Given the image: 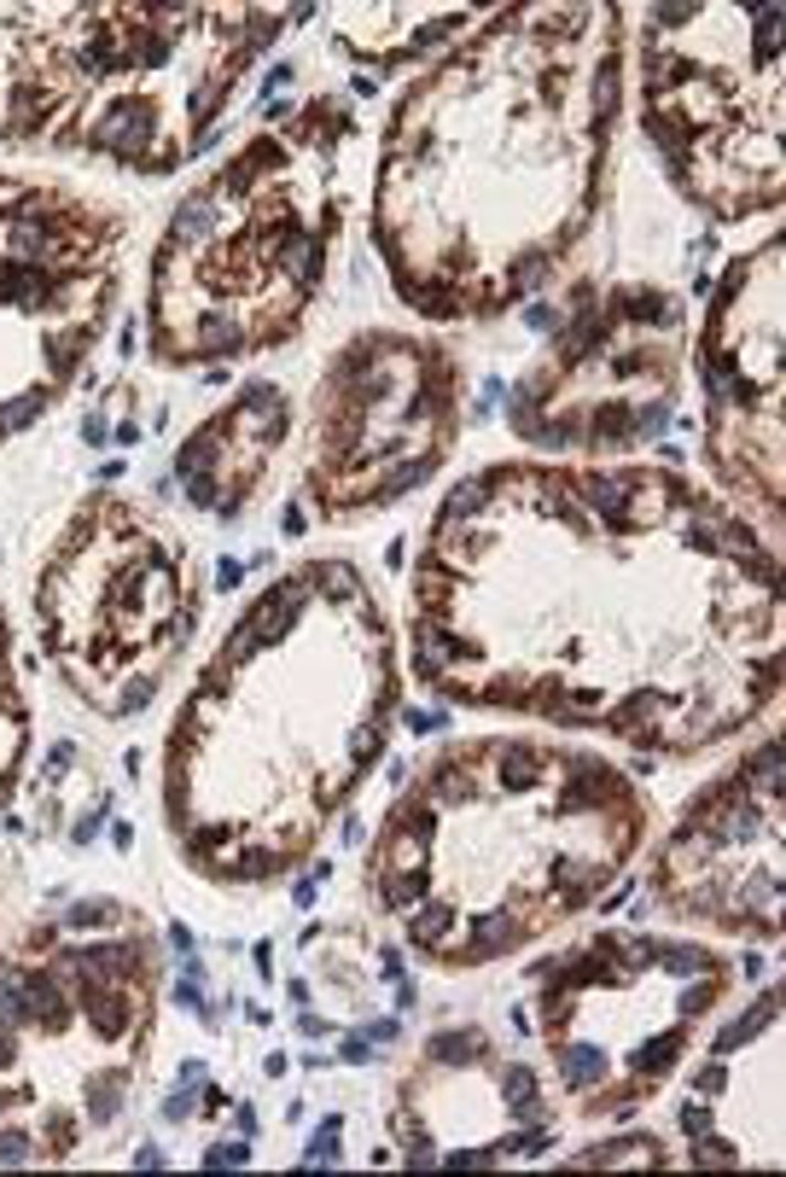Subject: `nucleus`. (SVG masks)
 <instances>
[{"label":"nucleus","mask_w":786,"mask_h":1177,"mask_svg":"<svg viewBox=\"0 0 786 1177\" xmlns=\"http://www.w3.org/2000/svg\"><path fill=\"white\" fill-rule=\"evenodd\" d=\"M426 1055H431V1061H443V1067H466V1061H478V1055H484V1038H478V1032H443V1038L426 1044Z\"/></svg>","instance_id":"nucleus-1"}]
</instances>
